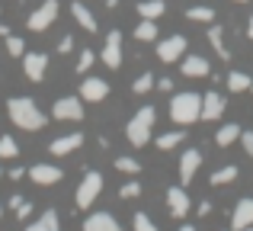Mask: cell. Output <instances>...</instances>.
<instances>
[{
  "label": "cell",
  "mask_w": 253,
  "mask_h": 231,
  "mask_svg": "<svg viewBox=\"0 0 253 231\" xmlns=\"http://www.w3.org/2000/svg\"><path fill=\"white\" fill-rule=\"evenodd\" d=\"M6 113H10V122L23 132H39L48 122V116L36 106L32 96H13V100H6Z\"/></svg>",
  "instance_id": "cell-1"
},
{
  "label": "cell",
  "mask_w": 253,
  "mask_h": 231,
  "mask_svg": "<svg viewBox=\"0 0 253 231\" xmlns=\"http://www.w3.org/2000/svg\"><path fill=\"white\" fill-rule=\"evenodd\" d=\"M154 122H157V109L154 106H141L128 122H125V138H128L135 148H144V144L151 141V129H154Z\"/></svg>",
  "instance_id": "cell-2"
},
{
  "label": "cell",
  "mask_w": 253,
  "mask_h": 231,
  "mask_svg": "<svg viewBox=\"0 0 253 231\" xmlns=\"http://www.w3.org/2000/svg\"><path fill=\"white\" fill-rule=\"evenodd\" d=\"M199 109H202V96L186 90V93H176L170 100V119L176 125H192L199 122Z\"/></svg>",
  "instance_id": "cell-3"
},
{
  "label": "cell",
  "mask_w": 253,
  "mask_h": 231,
  "mask_svg": "<svg viewBox=\"0 0 253 231\" xmlns=\"http://www.w3.org/2000/svg\"><path fill=\"white\" fill-rule=\"evenodd\" d=\"M99 193H103V174H99V170H86L81 186H77V193H74L77 209H90L93 202L99 199Z\"/></svg>",
  "instance_id": "cell-4"
},
{
  "label": "cell",
  "mask_w": 253,
  "mask_h": 231,
  "mask_svg": "<svg viewBox=\"0 0 253 231\" xmlns=\"http://www.w3.org/2000/svg\"><path fill=\"white\" fill-rule=\"evenodd\" d=\"M58 10H61V3H58V0H42V6H39L29 19H26V26H29L32 32H45L58 19Z\"/></svg>",
  "instance_id": "cell-5"
},
{
  "label": "cell",
  "mask_w": 253,
  "mask_h": 231,
  "mask_svg": "<svg viewBox=\"0 0 253 231\" xmlns=\"http://www.w3.org/2000/svg\"><path fill=\"white\" fill-rule=\"evenodd\" d=\"M51 116L61 119V122H81L84 119V100L81 96H61V100L51 106Z\"/></svg>",
  "instance_id": "cell-6"
},
{
  "label": "cell",
  "mask_w": 253,
  "mask_h": 231,
  "mask_svg": "<svg viewBox=\"0 0 253 231\" xmlns=\"http://www.w3.org/2000/svg\"><path fill=\"white\" fill-rule=\"evenodd\" d=\"M99 61H103L106 68H112V71L122 64V32L119 29H112L109 36H106V45H103V51H99Z\"/></svg>",
  "instance_id": "cell-7"
},
{
  "label": "cell",
  "mask_w": 253,
  "mask_h": 231,
  "mask_svg": "<svg viewBox=\"0 0 253 231\" xmlns=\"http://www.w3.org/2000/svg\"><path fill=\"white\" fill-rule=\"evenodd\" d=\"M183 55H186V36H170V39H164V42H157V58H161L164 64H173Z\"/></svg>",
  "instance_id": "cell-8"
},
{
  "label": "cell",
  "mask_w": 253,
  "mask_h": 231,
  "mask_svg": "<svg viewBox=\"0 0 253 231\" xmlns=\"http://www.w3.org/2000/svg\"><path fill=\"white\" fill-rule=\"evenodd\" d=\"M23 71H26V77H29L32 84H39L45 77V71H48V55H42V51H26L23 55Z\"/></svg>",
  "instance_id": "cell-9"
},
{
  "label": "cell",
  "mask_w": 253,
  "mask_h": 231,
  "mask_svg": "<svg viewBox=\"0 0 253 231\" xmlns=\"http://www.w3.org/2000/svg\"><path fill=\"white\" fill-rule=\"evenodd\" d=\"M109 96V84L103 77H84L81 84V100L84 103H103Z\"/></svg>",
  "instance_id": "cell-10"
},
{
  "label": "cell",
  "mask_w": 253,
  "mask_h": 231,
  "mask_svg": "<svg viewBox=\"0 0 253 231\" xmlns=\"http://www.w3.org/2000/svg\"><path fill=\"white\" fill-rule=\"evenodd\" d=\"M189 193H186V186L179 183V186H170L167 189V209L173 219H186V212H189Z\"/></svg>",
  "instance_id": "cell-11"
},
{
  "label": "cell",
  "mask_w": 253,
  "mask_h": 231,
  "mask_svg": "<svg viewBox=\"0 0 253 231\" xmlns=\"http://www.w3.org/2000/svg\"><path fill=\"white\" fill-rule=\"evenodd\" d=\"M224 116V96L218 93V90H209V93L202 96V109H199V119L202 122H215V119Z\"/></svg>",
  "instance_id": "cell-12"
},
{
  "label": "cell",
  "mask_w": 253,
  "mask_h": 231,
  "mask_svg": "<svg viewBox=\"0 0 253 231\" xmlns=\"http://www.w3.org/2000/svg\"><path fill=\"white\" fill-rule=\"evenodd\" d=\"M26 177H29L32 183H39V186H55L64 174H61V167H55V164H36V167L26 170Z\"/></svg>",
  "instance_id": "cell-13"
},
{
  "label": "cell",
  "mask_w": 253,
  "mask_h": 231,
  "mask_svg": "<svg viewBox=\"0 0 253 231\" xmlns=\"http://www.w3.org/2000/svg\"><path fill=\"white\" fill-rule=\"evenodd\" d=\"M202 167V151L199 148H189L179 154V183H192V177H196V170Z\"/></svg>",
  "instance_id": "cell-14"
},
{
  "label": "cell",
  "mask_w": 253,
  "mask_h": 231,
  "mask_svg": "<svg viewBox=\"0 0 253 231\" xmlns=\"http://www.w3.org/2000/svg\"><path fill=\"white\" fill-rule=\"evenodd\" d=\"M179 71H183V77H209L211 64L202 55H183L179 58Z\"/></svg>",
  "instance_id": "cell-15"
},
{
  "label": "cell",
  "mask_w": 253,
  "mask_h": 231,
  "mask_svg": "<svg viewBox=\"0 0 253 231\" xmlns=\"http://www.w3.org/2000/svg\"><path fill=\"white\" fill-rule=\"evenodd\" d=\"M250 225H253V196H244V199H237L234 215H231V231H244Z\"/></svg>",
  "instance_id": "cell-16"
},
{
  "label": "cell",
  "mask_w": 253,
  "mask_h": 231,
  "mask_svg": "<svg viewBox=\"0 0 253 231\" xmlns=\"http://www.w3.org/2000/svg\"><path fill=\"white\" fill-rule=\"evenodd\" d=\"M81 144H84V135H81V132H71V135H61V138H55V141L48 144V154H58V157L74 154Z\"/></svg>",
  "instance_id": "cell-17"
},
{
  "label": "cell",
  "mask_w": 253,
  "mask_h": 231,
  "mask_svg": "<svg viewBox=\"0 0 253 231\" xmlns=\"http://www.w3.org/2000/svg\"><path fill=\"white\" fill-rule=\"evenodd\" d=\"M84 231H122V225H119L116 215H109V212H93V215H86Z\"/></svg>",
  "instance_id": "cell-18"
},
{
  "label": "cell",
  "mask_w": 253,
  "mask_h": 231,
  "mask_svg": "<svg viewBox=\"0 0 253 231\" xmlns=\"http://www.w3.org/2000/svg\"><path fill=\"white\" fill-rule=\"evenodd\" d=\"M71 16H74V23L81 26L84 32H90V36L99 29V26H96V16H93V13H90V6L81 3V0H74V3H71Z\"/></svg>",
  "instance_id": "cell-19"
},
{
  "label": "cell",
  "mask_w": 253,
  "mask_h": 231,
  "mask_svg": "<svg viewBox=\"0 0 253 231\" xmlns=\"http://www.w3.org/2000/svg\"><path fill=\"white\" fill-rule=\"evenodd\" d=\"M26 231H61V219H58L55 209H45V212L39 215V219L32 222Z\"/></svg>",
  "instance_id": "cell-20"
},
{
  "label": "cell",
  "mask_w": 253,
  "mask_h": 231,
  "mask_svg": "<svg viewBox=\"0 0 253 231\" xmlns=\"http://www.w3.org/2000/svg\"><path fill=\"white\" fill-rule=\"evenodd\" d=\"M209 42H211V48H215V55L221 58V61L231 58L228 45H224V29H221V26H209Z\"/></svg>",
  "instance_id": "cell-21"
},
{
  "label": "cell",
  "mask_w": 253,
  "mask_h": 231,
  "mask_svg": "<svg viewBox=\"0 0 253 231\" xmlns=\"http://www.w3.org/2000/svg\"><path fill=\"white\" fill-rule=\"evenodd\" d=\"M241 125L237 122H228V125H221V129H218V135H215V144L218 148H228V144H234L237 138H241Z\"/></svg>",
  "instance_id": "cell-22"
},
{
  "label": "cell",
  "mask_w": 253,
  "mask_h": 231,
  "mask_svg": "<svg viewBox=\"0 0 253 231\" xmlns=\"http://www.w3.org/2000/svg\"><path fill=\"white\" fill-rule=\"evenodd\" d=\"M183 141H186V132L183 129H173V132L157 135V148H161V151H173V148H179Z\"/></svg>",
  "instance_id": "cell-23"
},
{
  "label": "cell",
  "mask_w": 253,
  "mask_h": 231,
  "mask_svg": "<svg viewBox=\"0 0 253 231\" xmlns=\"http://www.w3.org/2000/svg\"><path fill=\"white\" fill-rule=\"evenodd\" d=\"M164 10H167V3H164V0H141V3H138L141 19H157V16H164Z\"/></svg>",
  "instance_id": "cell-24"
},
{
  "label": "cell",
  "mask_w": 253,
  "mask_h": 231,
  "mask_svg": "<svg viewBox=\"0 0 253 231\" xmlns=\"http://www.w3.org/2000/svg\"><path fill=\"white\" fill-rule=\"evenodd\" d=\"M224 81H228V90H231V93H244V90H250V81H253V77L244 74V71H231Z\"/></svg>",
  "instance_id": "cell-25"
},
{
  "label": "cell",
  "mask_w": 253,
  "mask_h": 231,
  "mask_svg": "<svg viewBox=\"0 0 253 231\" xmlns=\"http://www.w3.org/2000/svg\"><path fill=\"white\" fill-rule=\"evenodd\" d=\"M237 174H241V170L234 167V164H228V167H221V170H215V174H211V186H228V183H234L237 180Z\"/></svg>",
  "instance_id": "cell-26"
},
{
  "label": "cell",
  "mask_w": 253,
  "mask_h": 231,
  "mask_svg": "<svg viewBox=\"0 0 253 231\" xmlns=\"http://www.w3.org/2000/svg\"><path fill=\"white\" fill-rule=\"evenodd\" d=\"M135 39H138V42H154V39H157L154 19H141V23L135 26Z\"/></svg>",
  "instance_id": "cell-27"
},
{
  "label": "cell",
  "mask_w": 253,
  "mask_h": 231,
  "mask_svg": "<svg viewBox=\"0 0 253 231\" xmlns=\"http://www.w3.org/2000/svg\"><path fill=\"white\" fill-rule=\"evenodd\" d=\"M186 16H189L192 23H215V10H211V6H189Z\"/></svg>",
  "instance_id": "cell-28"
},
{
  "label": "cell",
  "mask_w": 253,
  "mask_h": 231,
  "mask_svg": "<svg viewBox=\"0 0 253 231\" xmlns=\"http://www.w3.org/2000/svg\"><path fill=\"white\" fill-rule=\"evenodd\" d=\"M116 170H119V174H131V177H135V174H141V164H138L135 157L119 154V157H116Z\"/></svg>",
  "instance_id": "cell-29"
},
{
  "label": "cell",
  "mask_w": 253,
  "mask_h": 231,
  "mask_svg": "<svg viewBox=\"0 0 253 231\" xmlns=\"http://www.w3.org/2000/svg\"><path fill=\"white\" fill-rule=\"evenodd\" d=\"M16 154H19L16 138H13V135H3V138H0V161H13Z\"/></svg>",
  "instance_id": "cell-30"
},
{
  "label": "cell",
  "mask_w": 253,
  "mask_h": 231,
  "mask_svg": "<svg viewBox=\"0 0 253 231\" xmlns=\"http://www.w3.org/2000/svg\"><path fill=\"white\" fill-rule=\"evenodd\" d=\"M3 42H6V55H13V58H23L26 55V42L19 36H13V32H10Z\"/></svg>",
  "instance_id": "cell-31"
},
{
  "label": "cell",
  "mask_w": 253,
  "mask_h": 231,
  "mask_svg": "<svg viewBox=\"0 0 253 231\" xmlns=\"http://www.w3.org/2000/svg\"><path fill=\"white\" fill-rule=\"evenodd\" d=\"M93 61H96V51H93V48H81V55H77V74H86V71L93 68Z\"/></svg>",
  "instance_id": "cell-32"
},
{
  "label": "cell",
  "mask_w": 253,
  "mask_h": 231,
  "mask_svg": "<svg viewBox=\"0 0 253 231\" xmlns=\"http://www.w3.org/2000/svg\"><path fill=\"white\" fill-rule=\"evenodd\" d=\"M154 84H157L154 74H138L135 84H131V90H135V93H148V90H154Z\"/></svg>",
  "instance_id": "cell-33"
},
{
  "label": "cell",
  "mask_w": 253,
  "mask_h": 231,
  "mask_svg": "<svg viewBox=\"0 0 253 231\" xmlns=\"http://www.w3.org/2000/svg\"><path fill=\"white\" fill-rule=\"evenodd\" d=\"M119 196H122V199H138V196H141V183L138 180L122 183V186H119Z\"/></svg>",
  "instance_id": "cell-34"
},
{
  "label": "cell",
  "mask_w": 253,
  "mask_h": 231,
  "mask_svg": "<svg viewBox=\"0 0 253 231\" xmlns=\"http://www.w3.org/2000/svg\"><path fill=\"white\" fill-rule=\"evenodd\" d=\"M131 228H135V231H161V228H157V225H154V222H151L144 212H138L135 219H131Z\"/></svg>",
  "instance_id": "cell-35"
},
{
  "label": "cell",
  "mask_w": 253,
  "mask_h": 231,
  "mask_svg": "<svg viewBox=\"0 0 253 231\" xmlns=\"http://www.w3.org/2000/svg\"><path fill=\"white\" fill-rule=\"evenodd\" d=\"M237 141L244 144V151H247V154L253 157V132H241V138H237Z\"/></svg>",
  "instance_id": "cell-36"
},
{
  "label": "cell",
  "mask_w": 253,
  "mask_h": 231,
  "mask_svg": "<svg viewBox=\"0 0 253 231\" xmlns=\"http://www.w3.org/2000/svg\"><path fill=\"white\" fill-rule=\"evenodd\" d=\"M58 51H61V55H71V51H74V36H64L61 42H58Z\"/></svg>",
  "instance_id": "cell-37"
},
{
  "label": "cell",
  "mask_w": 253,
  "mask_h": 231,
  "mask_svg": "<svg viewBox=\"0 0 253 231\" xmlns=\"http://www.w3.org/2000/svg\"><path fill=\"white\" fill-rule=\"evenodd\" d=\"M13 212H16V219H26V215H29V212H32V202H29V199H26V202H23V206H19V209H13Z\"/></svg>",
  "instance_id": "cell-38"
},
{
  "label": "cell",
  "mask_w": 253,
  "mask_h": 231,
  "mask_svg": "<svg viewBox=\"0 0 253 231\" xmlns=\"http://www.w3.org/2000/svg\"><path fill=\"white\" fill-rule=\"evenodd\" d=\"M154 87H157V90H164V93H170V90H173V81H170V77H161Z\"/></svg>",
  "instance_id": "cell-39"
},
{
  "label": "cell",
  "mask_w": 253,
  "mask_h": 231,
  "mask_svg": "<svg viewBox=\"0 0 253 231\" xmlns=\"http://www.w3.org/2000/svg\"><path fill=\"white\" fill-rule=\"evenodd\" d=\"M196 212H199V215H209V212H211V202H209V199H202V202L196 206Z\"/></svg>",
  "instance_id": "cell-40"
},
{
  "label": "cell",
  "mask_w": 253,
  "mask_h": 231,
  "mask_svg": "<svg viewBox=\"0 0 253 231\" xmlns=\"http://www.w3.org/2000/svg\"><path fill=\"white\" fill-rule=\"evenodd\" d=\"M6 177H10V180H23V177H26V170H23V167H13Z\"/></svg>",
  "instance_id": "cell-41"
},
{
  "label": "cell",
  "mask_w": 253,
  "mask_h": 231,
  "mask_svg": "<svg viewBox=\"0 0 253 231\" xmlns=\"http://www.w3.org/2000/svg\"><path fill=\"white\" fill-rule=\"evenodd\" d=\"M6 36H10V26H3V23H0V39H6Z\"/></svg>",
  "instance_id": "cell-42"
},
{
  "label": "cell",
  "mask_w": 253,
  "mask_h": 231,
  "mask_svg": "<svg viewBox=\"0 0 253 231\" xmlns=\"http://www.w3.org/2000/svg\"><path fill=\"white\" fill-rule=\"evenodd\" d=\"M247 36H250V39H253V16H250V19H247Z\"/></svg>",
  "instance_id": "cell-43"
},
{
  "label": "cell",
  "mask_w": 253,
  "mask_h": 231,
  "mask_svg": "<svg viewBox=\"0 0 253 231\" xmlns=\"http://www.w3.org/2000/svg\"><path fill=\"white\" fill-rule=\"evenodd\" d=\"M106 6H109V10H116V6H119V0H106Z\"/></svg>",
  "instance_id": "cell-44"
},
{
  "label": "cell",
  "mask_w": 253,
  "mask_h": 231,
  "mask_svg": "<svg viewBox=\"0 0 253 231\" xmlns=\"http://www.w3.org/2000/svg\"><path fill=\"white\" fill-rule=\"evenodd\" d=\"M179 231H196V228H192V225H183V228H179Z\"/></svg>",
  "instance_id": "cell-45"
},
{
  "label": "cell",
  "mask_w": 253,
  "mask_h": 231,
  "mask_svg": "<svg viewBox=\"0 0 253 231\" xmlns=\"http://www.w3.org/2000/svg\"><path fill=\"white\" fill-rule=\"evenodd\" d=\"M234 3H247V0H234Z\"/></svg>",
  "instance_id": "cell-46"
},
{
  "label": "cell",
  "mask_w": 253,
  "mask_h": 231,
  "mask_svg": "<svg viewBox=\"0 0 253 231\" xmlns=\"http://www.w3.org/2000/svg\"><path fill=\"white\" fill-rule=\"evenodd\" d=\"M244 231H253V225H250V228H244Z\"/></svg>",
  "instance_id": "cell-47"
},
{
  "label": "cell",
  "mask_w": 253,
  "mask_h": 231,
  "mask_svg": "<svg viewBox=\"0 0 253 231\" xmlns=\"http://www.w3.org/2000/svg\"><path fill=\"white\" fill-rule=\"evenodd\" d=\"M0 180H3V170H0Z\"/></svg>",
  "instance_id": "cell-48"
},
{
  "label": "cell",
  "mask_w": 253,
  "mask_h": 231,
  "mask_svg": "<svg viewBox=\"0 0 253 231\" xmlns=\"http://www.w3.org/2000/svg\"><path fill=\"white\" fill-rule=\"evenodd\" d=\"M0 215H3V206H0Z\"/></svg>",
  "instance_id": "cell-49"
},
{
  "label": "cell",
  "mask_w": 253,
  "mask_h": 231,
  "mask_svg": "<svg viewBox=\"0 0 253 231\" xmlns=\"http://www.w3.org/2000/svg\"><path fill=\"white\" fill-rule=\"evenodd\" d=\"M250 90H253V81H250Z\"/></svg>",
  "instance_id": "cell-50"
}]
</instances>
